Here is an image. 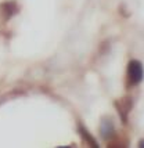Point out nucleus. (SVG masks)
<instances>
[{"label": "nucleus", "mask_w": 144, "mask_h": 148, "mask_svg": "<svg viewBox=\"0 0 144 148\" xmlns=\"http://www.w3.org/2000/svg\"><path fill=\"white\" fill-rule=\"evenodd\" d=\"M100 130H101L103 137L107 138V137H110V136L114 133V125H112V122L110 121V119H104L103 123H101V129Z\"/></svg>", "instance_id": "nucleus-3"}, {"label": "nucleus", "mask_w": 144, "mask_h": 148, "mask_svg": "<svg viewBox=\"0 0 144 148\" xmlns=\"http://www.w3.org/2000/svg\"><path fill=\"white\" fill-rule=\"evenodd\" d=\"M139 147H140V148H144V140H140V143H139Z\"/></svg>", "instance_id": "nucleus-6"}, {"label": "nucleus", "mask_w": 144, "mask_h": 148, "mask_svg": "<svg viewBox=\"0 0 144 148\" xmlns=\"http://www.w3.org/2000/svg\"><path fill=\"white\" fill-rule=\"evenodd\" d=\"M1 10H3V13L6 14L7 18H10L11 15L17 13V6H15V3L13 1H8V3H4L3 6H1Z\"/></svg>", "instance_id": "nucleus-4"}, {"label": "nucleus", "mask_w": 144, "mask_h": 148, "mask_svg": "<svg viewBox=\"0 0 144 148\" xmlns=\"http://www.w3.org/2000/svg\"><path fill=\"white\" fill-rule=\"evenodd\" d=\"M128 77H129V83L130 84H139L144 77V68L143 64L140 61L133 60L128 65Z\"/></svg>", "instance_id": "nucleus-1"}, {"label": "nucleus", "mask_w": 144, "mask_h": 148, "mask_svg": "<svg viewBox=\"0 0 144 148\" xmlns=\"http://www.w3.org/2000/svg\"><path fill=\"white\" fill-rule=\"evenodd\" d=\"M132 105H133L132 97H123V98L115 101V107H117L119 115H121V119L123 122H126V119H128V115H129V112L132 110Z\"/></svg>", "instance_id": "nucleus-2"}, {"label": "nucleus", "mask_w": 144, "mask_h": 148, "mask_svg": "<svg viewBox=\"0 0 144 148\" xmlns=\"http://www.w3.org/2000/svg\"><path fill=\"white\" fill-rule=\"evenodd\" d=\"M80 133H82V137H83V138H86V141L90 144V147H98L97 141H94V140H93V137L89 134V133H87L83 127H80Z\"/></svg>", "instance_id": "nucleus-5"}]
</instances>
